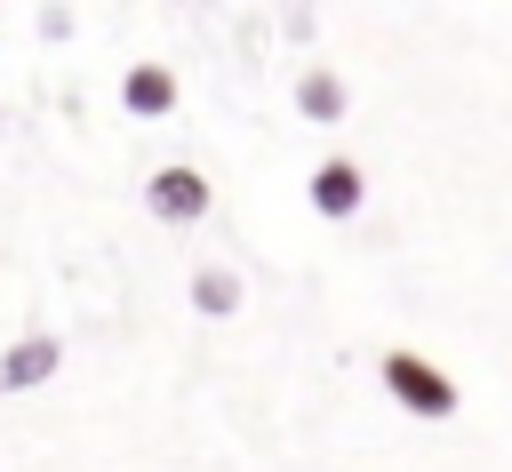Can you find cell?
<instances>
[{"instance_id":"1","label":"cell","mask_w":512,"mask_h":472,"mask_svg":"<svg viewBox=\"0 0 512 472\" xmlns=\"http://www.w3.org/2000/svg\"><path fill=\"white\" fill-rule=\"evenodd\" d=\"M384 392H392L408 416H424V424L456 416V376H448V368H432L424 352H384Z\"/></svg>"},{"instance_id":"2","label":"cell","mask_w":512,"mask_h":472,"mask_svg":"<svg viewBox=\"0 0 512 472\" xmlns=\"http://www.w3.org/2000/svg\"><path fill=\"white\" fill-rule=\"evenodd\" d=\"M56 368H64V336L56 328H32V336H16L0 352V392H40Z\"/></svg>"},{"instance_id":"6","label":"cell","mask_w":512,"mask_h":472,"mask_svg":"<svg viewBox=\"0 0 512 472\" xmlns=\"http://www.w3.org/2000/svg\"><path fill=\"white\" fill-rule=\"evenodd\" d=\"M168 96H176V80L160 72V64H144V72H128V112H168Z\"/></svg>"},{"instance_id":"3","label":"cell","mask_w":512,"mask_h":472,"mask_svg":"<svg viewBox=\"0 0 512 472\" xmlns=\"http://www.w3.org/2000/svg\"><path fill=\"white\" fill-rule=\"evenodd\" d=\"M152 216H168V224L208 216V176H192V168H160V176H152Z\"/></svg>"},{"instance_id":"5","label":"cell","mask_w":512,"mask_h":472,"mask_svg":"<svg viewBox=\"0 0 512 472\" xmlns=\"http://www.w3.org/2000/svg\"><path fill=\"white\" fill-rule=\"evenodd\" d=\"M192 304H200L208 320H224V312L240 304V272H224V264H208V272H192Z\"/></svg>"},{"instance_id":"4","label":"cell","mask_w":512,"mask_h":472,"mask_svg":"<svg viewBox=\"0 0 512 472\" xmlns=\"http://www.w3.org/2000/svg\"><path fill=\"white\" fill-rule=\"evenodd\" d=\"M360 200H368V184H360L352 160H328V168L312 176V208H320V216H360Z\"/></svg>"},{"instance_id":"7","label":"cell","mask_w":512,"mask_h":472,"mask_svg":"<svg viewBox=\"0 0 512 472\" xmlns=\"http://www.w3.org/2000/svg\"><path fill=\"white\" fill-rule=\"evenodd\" d=\"M296 104H304L312 120H336V112H344V80H336V72H304V88H296Z\"/></svg>"}]
</instances>
